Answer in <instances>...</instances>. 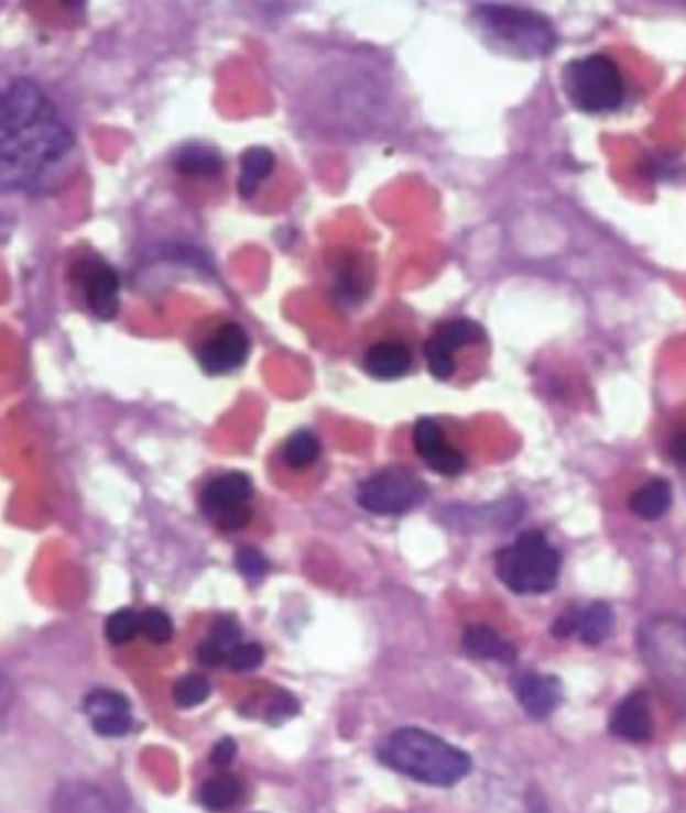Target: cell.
Segmentation results:
<instances>
[{
  "label": "cell",
  "mask_w": 686,
  "mask_h": 813,
  "mask_svg": "<svg viewBox=\"0 0 686 813\" xmlns=\"http://www.w3.org/2000/svg\"><path fill=\"white\" fill-rule=\"evenodd\" d=\"M673 490L664 480L649 481L641 490L634 491L630 497V512L644 521L661 519L671 509Z\"/></svg>",
  "instance_id": "cell-18"
},
{
  "label": "cell",
  "mask_w": 686,
  "mask_h": 813,
  "mask_svg": "<svg viewBox=\"0 0 686 813\" xmlns=\"http://www.w3.org/2000/svg\"><path fill=\"white\" fill-rule=\"evenodd\" d=\"M141 634L151 641V644H167L173 637V624L171 617L165 612H161L157 607L146 609L141 613Z\"/></svg>",
  "instance_id": "cell-26"
},
{
  "label": "cell",
  "mask_w": 686,
  "mask_h": 813,
  "mask_svg": "<svg viewBox=\"0 0 686 813\" xmlns=\"http://www.w3.org/2000/svg\"><path fill=\"white\" fill-rule=\"evenodd\" d=\"M173 168L185 177H219L226 168V161L214 146L189 143L173 155Z\"/></svg>",
  "instance_id": "cell-16"
},
{
  "label": "cell",
  "mask_w": 686,
  "mask_h": 813,
  "mask_svg": "<svg viewBox=\"0 0 686 813\" xmlns=\"http://www.w3.org/2000/svg\"><path fill=\"white\" fill-rule=\"evenodd\" d=\"M378 758L402 776L438 788L456 785L472 769L466 751L420 727L392 732L378 746Z\"/></svg>",
  "instance_id": "cell-2"
},
{
  "label": "cell",
  "mask_w": 686,
  "mask_h": 813,
  "mask_svg": "<svg viewBox=\"0 0 686 813\" xmlns=\"http://www.w3.org/2000/svg\"><path fill=\"white\" fill-rule=\"evenodd\" d=\"M92 729L102 737H121L131 732L133 727V717L131 713H121V715H111V717H102L90 722Z\"/></svg>",
  "instance_id": "cell-30"
},
{
  "label": "cell",
  "mask_w": 686,
  "mask_h": 813,
  "mask_svg": "<svg viewBox=\"0 0 686 813\" xmlns=\"http://www.w3.org/2000/svg\"><path fill=\"white\" fill-rule=\"evenodd\" d=\"M563 89L578 111H614L624 99V80L612 58L588 55L574 58L563 70Z\"/></svg>",
  "instance_id": "cell-5"
},
{
  "label": "cell",
  "mask_w": 686,
  "mask_h": 813,
  "mask_svg": "<svg viewBox=\"0 0 686 813\" xmlns=\"http://www.w3.org/2000/svg\"><path fill=\"white\" fill-rule=\"evenodd\" d=\"M414 447L426 465L442 475L454 477L466 465L464 455L448 443L442 425L432 417H420L414 425Z\"/></svg>",
  "instance_id": "cell-11"
},
{
  "label": "cell",
  "mask_w": 686,
  "mask_h": 813,
  "mask_svg": "<svg viewBox=\"0 0 686 813\" xmlns=\"http://www.w3.org/2000/svg\"><path fill=\"white\" fill-rule=\"evenodd\" d=\"M251 341L241 325H221L197 349V361L207 375H227L243 367L249 359Z\"/></svg>",
  "instance_id": "cell-10"
},
{
  "label": "cell",
  "mask_w": 686,
  "mask_h": 813,
  "mask_svg": "<svg viewBox=\"0 0 686 813\" xmlns=\"http://www.w3.org/2000/svg\"><path fill=\"white\" fill-rule=\"evenodd\" d=\"M464 651L476 659H494L512 663L516 659V647L494 631L490 625H470L461 639Z\"/></svg>",
  "instance_id": "cell-15"
},
{
  "label": "cell",
  "mask_w": 686,
  "mask_h": 813,
  "mask_svg": "<svg viewBox=\"0 0 686 813\" xmlns=\"http://www.w3.org/2000/svg\"><path fill=\"white\" fill-rule=\"evenodd\" d=\"M77 151L75 133L34 80L0 83V193L55 187Z\"/></svg>",
  "instance_id": "cell-1"
},
{
  "label": "cell",
  "mask_w": 686,
  "mask_h": 813,
  "mask_svg": "<svg viewBox=\"0 0 686 813\" xmlns=\"http://www.w3.org/2000/svg\"><path fill=\"white\" fill-rule=\"evenodd\" d=\"M671 451H673V458L686 468V431L676 435L673 443H671Z\"/></svg>",
  "instance_id": "cell-35"
},
{
  "label": "cell",
  "mask_w": 686,
  "mask_h": 813,
  "mask_svg": "<svg viewBox=\"0 0 686 813\" xmlns=\"http://www.w3.org/2000/svg\"><path fill=\"white\" fill-rule=\"evenodd\" d=\"M85 713L89 715L90 722H95V719L111 717V715L131 713V705L119 691L95 690L85 697Z\"/></svg>",
  "instance_id": "cell-23"
},
{
  "label": "cell",
  "mask_w": 686,
  "mask_h": 813,
  "mask_svg": "<svg viewBox=\"0 0 686 813\" xmlns=\"http://www.w3.org/2000/svg\"><path fill=\"white\" fill-rule=\"evenodd\" d=\"M428 487L404 468H388L363 481L358 502L375 515H402L426 502Z\"/></svg>",
  "instance_id": "cell-6"
},
{
  "label": "cell",
  "mask_w": 686,
  "mask_h": 813,
  "mask_svg": "<svg viewBox=\"0 0 686 813\" xmlns=\"http://www.w3.org/2000/svg\"><path fill=\"white\" fill-rule=\"evenodd\" d=\"M414 363L412 349L400 341H382L370 347L363 355L366 373L380 381L402 380Z\"/></svg>",
  "instance_id": "cell-14"
},
{
  "label": "cell",
  "mask_w": 686,
  "mask_h": 813,
  "mask_svg": "<svg viewBox=\"0 0 686 813\" xmlns=\"http://www.w3.org/2000/svg\"><path fill=\"white\" fill-rule=\"evenodd\" d=\"M612 609L607 603H592L585 612L578 613V634L586 646H598L607 639L612 629Z\"/></svg>",
  "instance_id": "cell-20"
},
{
  "label": "cell",
  "mask_w": 686,
  "mask_h": 813,
  "mask_svg": "<svg viewBox=\"0 0 686 813\" xmlns=\"http://www.w3.org/2000/svg\"><path fill=\"white\" fill-rule=\"evenodd\" d=\"M484 329L470 319H448L436 327L426 345L424 356L428 361L432 377L438 381H448L456 373L458 361L456 353L461 347L484 341Z\"/></svg>",
  "instance_id": "cell-9"
},
{
  "label": "cell",
  "mask_w": 686,
  "mask_h": 813,
  "mask_svg": "<svg viewBox=\"0 0 686 813\" xmlns=\"http://www.w3.org/2000/svg\"><path fill=\"white\" fill-rule=\"evenodd\" d=\"M55 813H113V810L97 791L75 785L58 795Z\"/></svg>",
  "instance_id": "cell-21"
},
{
  "label": "cell",
  "mask_w": 686,
  "mask_h": 813,
  "mask_svg": "<svg viewBox=\"0 0 686 813\" xmlns=\"http://www.w3.org/2000/svg\"><path fill=\"white\" fill-rule=\"evenodd\" d=\"M209 639H211L215 646L219 647V649H224L227 656L233 647L241 644V627H239L236 619H231V617H221V619H217L214 627H211V637H209Z\"/></svg>",
  "instance_id": "cell-28"
},
{
  "label": "cell",
  "mask_w": 686,
  "mask_h": 813,
  "mask_svg": "<svg viewBox=\"0 0 686 813\" xmlns=\"http://www.w3.org/2000/svg\"><path fill=\"white\" fill-rule=\"evenodd\" d=\"M253 495V483L246 473H226L211 481L202 491V509L217 527L236 531L249 524L248 502Z\"/></svg>",
  "instance_id": "cell-7"
},
{
  "label": "cell",
  "mask_w": 686,
  "mask_h": 813,
  "mask_svg": "<svg viewBox=\"0 0 686 813\" xmlns=\"http://www.w3.org/2000/svg\"><path fill=\"white\" fill-rule=\"evenodd\" d=\"M297 712V703L290 693H280L275 700H271L268 707V722L282 724L283 719H290Z\"/></svg>",
  "instance_id": "cell-31"
},
{
  "label": "cell",
  "mask_w": 686,
  "mask_h": 813,
  "mask_svg": "<svg viewBox=\"0 0 686 813\" xmlns=\"http://www.w3.org/2000/svg\"><path fill=\"white\" fill-rule=\"evenodd\" d=\"M520 705L536 719H546L563 700L560 681L542 673H524L516 681Z\"/></svg>",
  "instance_id": "cell-13"
},
{
  "label": "cell",
  "mask_w": 686,
  "mask_h": 813,
  "mask_svg": "<svg viewBox=\"0 0 686 813\" xmlns=\"http://www.w3.org/2000/svg\"><path fill=\"white\" fill-rule=\"evenodd\" d=\"M197 661L205 666V668H217V666H224L227 661L226 651L215 646L211 639L203 641L202 646L197 647Z\"/></svg>",
  "instance_id": "cell-32"
},
{
  "label": "cell",
  "mask_w": 686,
  "mask_h": 813,
  "mask_svg": "<svg viewBox=\"0 0 686 813\" xmlns=\"http://www.w3.org/2000/svg\"><path fill=\"white\" fill-rule=\"evenodd\" d=\"M209 693H211V683L199 673H189L175 683L173 700L183 710H189V707L207 702Z\"/></svg>",
  "instance_id": "cell-25"
},
{
  "label": "cell",
  "mask_w": 686,
  "mask_h": 813,
  "mask_svg": "<svg viewBox=\"0 0 686 813\" xmlns=\"http://www.w3.org/2000/svg\"><path fill=\"white\" fill-rule=\"evenodd\" d=\"M80 299L97 319L113 321L121 305V277L101 256H85L70 271Z\"/></svg>",
  "instance_id": "cell-8"
},
{
  "label": "cell",
  "mask_w": 686,
  "mask_h": 813,
  "mask_svg": "<svg viewBox=\"0 0 686 813\" xmlns=\"http://www.w3.org/2000/svg\"><path fill=\"white\" fill-rule=\"evenodd\" d=\"M141 631V615L133 609L115 612L105 625V636L115 646H124L135 639Z\"/></svg>",
  "instance_id": "cell-24"
},
{
  "label": "cell",
  "mask_w": 686,
  "mask_h": 813,
  "mask_svg": "<svg viewBox=\"0 0 686 813\" xmlns=\"http://www.w3.org/2000/svg\"><path fill=\"white\" fill-rule=\"evenodd\" d=\"M241 783L231 773H219L203 783L202 803L209 812H226L241 798Z\"/></svg>",
  "instance_id": "cell-19"
},
{
  "label": "cell",
  "mask_w": 686,
  "mask_h": 813,
  "mask_svg": "<svg viewBox=\"0 0 686 813\" xmlns=\"http://www.w3.org/2000/svg\"><path fill=\"white\" fill-rule=\"evenodd\" d=\"M496 573L514 593L541 595L556 585L560 575V556L548 543L546 535L526 531L498 553Z\"/></svg>",
  "instance_id": "cell-4"
},
{
  "label": "cell",
  "mask_w": 686,
  "mask_h": 813,
  "mask_svg": "<svg viewBox=\"0 0 686 813\" xmlns=\"http://www.w3.org/2000/svg\"><path fill=\"white\" fill-rule=\"evenodd\" d=\"M237 756V744L236 739L231 737H224L215 744L214 751H211V761L217 768H227Z\"/></svg>",
  "instance_id": "cell-33"
},
{
  "label": "cell",
  "mask_w": 686,
  "mask_h": 813,
  "mask_svg": "<svg viewBox=\"0 0 686 813\" xmlns=\"http://www.w3.org/2000/svg\"><path fill=\"white\" fill-rule=\"evenodd\" d=\"M322 453V443L315 433L302 429L285 441L283 446V461L293 469H305L314 465Z\"/></svg>",
  "instance_id": "cell-22"
},
{
  "label": "cell",
  "mask_w": 686,
  "mask_h": 813,
  "mask_svg": "<svg viewBox=\"0 0 686 813\" xmlns=\"http://www.w3.org/2000/svg\"><path fill=\"white\" fill-rule=\"evenodd\" d=\"M472 19L478 31L484 34L486 43L508 55L546 56L556 45L554 26L541 12L514 4L482 2L473 7Z\"/></svg>",
  "instance_id": "cell-3"
},
{
  "label": "cell",
  "mask_w": 686,
  "mask_h": 813,
  "mask_svg": "<svg viewBox=\"0 0 686 813\" xmlns=\"http://www.w3.org/2000/svg\"><path fill=\"white\" fill-rule=\"evenodd\" d=\"M263 647L258 644H239L227 653L226 666L233 671H253L263 661Z\"/></svg>",
  "instance_id": "cell-27"
},
{
  "label": "cell",
  "mask_w": 686,
  "mask_h": 813,
  "mask_svg": "<svg viewBox=\"0 0 686 813\" xmlns=\"http://www.w3.org/2000/svg\"><path fill=\"white\" fill-rule=\"evenodd\" d=\"M275 168V155L265 146H249L241 155L239 167V195L243 199H251L258 193L259 185L270 177Z\"/></svg>",
  "instance_id": "cell-17"
},
{
  "label": "cell",
  "mask_w": 686,
  "mask_h": 813,
  "mask_svg": "<svg viewBox=\"0 0 686 813\" xmlns=\"http://www.w3.org/2000/svg\"><path fill=\"white\" fill-rule=\"evenodd\" d=\"M578 613L576 609H568L563 615L556 617V622L552 625V634L558 637V639H566L568 636H573L574 631L578 629Z\"/></svg>",
  "instance_id": "cell-34"
},
{
  "label": "cell",
  "mask_w": 686,
  "mask_h": 813,
  "mask_svg": "<svg viewBox=\"0 0 686 813\" xmlns=\"http://www.w3.org/2000/svg\"><path fill=\"white\" fill-rule=\"evenodd\" d=\"M612 736L627 741H646L653 734V719L649 710L646 691H632L617 705L610 717Z\"/></svg>",
  "instance_id": "cell-12"
},
{
  "label": "cell",
  "mask_w": 686,
  "mask_h": 813,
  "mask_svg": "<svg viewBox=\"0 0 686 813\" xmlns=\"http://www.w3.org/2000/svg\"><path fill=\"white\" fill-rule=\"evenodd\" d=\"M236 561L241 575H246L249 580H258L268 573V559L263 558V553L253 547H243L237 553Z\"/></svg>",
  "instance_id": "cell-29"
}]
</instances>
